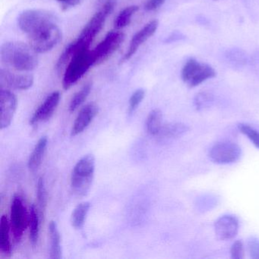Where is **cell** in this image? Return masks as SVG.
Here are the masks:
<instances>
[{"label": "cell", "instance_id": "obj_1", "mask_svg": "<svg viewBox=\"0 0 259 259\" xmlns=\"http://www.w3.org/2000/svg\"><path fill=\"white\" fill-rule=\"evenodd\" d=\"M19 28L28 35L29 45L37 54H45L62 40V32L55 17L45 10L24 12L18 19Z\"/></svg>", "mask_w": 259, "mask_h": 259}, {"label": "cell", "instance_id": "obj_2", "mask_svg": "<svg viewBox=\"0 0 259 259\" xmlns=\"http://www.w3.org/2000/svg\"><path fill=\"white\" fill-rule=\"evenodd\" d=\"M37 53L22 42H7L1 48V61L9 67L21 72L34 70L37 66Z\"/></svg>", "mask_w": 259, "mask_h": 259}, {"label": "cell", "instance_id": "obj_3", "mask_svg": "<svg viewBox=\"0 0 259 259\" xmlns=\"http://www.w3.org/2000/svg\"><path fill=\"white\" fill-rule=\"evenodd\" d=\"M73 55L64 69L63 86L65 90L70 89L92 66H95L92 51L89 48H77L73 42L69 45Z\"/></svg>", "mask_w": 259, "mask_h": 259}, {"label": "cell", "instance_id": "obj_4", "mask_svg": "<svg viewBox=\"0 0 259 259\" xmlns=\"http://www.w3.org/2000/svg\"><path fill=\"white\" fill-rule=\"evenodd\" d=\"M95 159L92 154L84 156L75 164L71 176V189L77 197L87 195L93 183Z\"/></svg>", "mask_w": 259, "mask_h": 259}, {"label": "cell", "instance_id": "obj_5", "mask_svg": "<svg viewBox=\"0 0 259 259\" xmlns=\"http://www.w3.org/2000/svg\"><path fill=\"white\" fill-rule=\"evenodd\" d=\"M114 6L115 2L113 0H107L101 11L97 13L91 19L81 31L79 37L74 41L78 48H90L92 42L102 30L107 16L113 12Z\"/></svg>", "mask_w": 259, "mask_h": 259}, {"label": "cell", "instance_id": "obj_6", "mask_svg": "<svg viewBox=\"0 0 259 259\" xmlns=\"http://www.w3.org/2000/svg\"><path fill=\"white\" fill-rule=\"evenodd\" d=\"M182 79L190 88H195L207 80L214 78L216 72L207 64H202L195 59L186 62L182 70Z\"/></svg>", "mask_w": 259, "mask_h": 259}, {"label": "cell", "instance_id": "obj_7", "mask_svg": "<svg viewBox=\"0 0 259 259\" xmlns=\"http://www.w3.org/2000/svg\"><path fill=\"white\" fill-rule=\"evenodd\" d=\"M30 213L27 211L23 200L19 195L13 198L11 205L10 226L16 242H20L24 232L29 226Z\"/></svg>", "mask_w": 259, "mask_h": 259}, {"label": "cell", "instance_id": "obj_8", "mask_svg": "<svg viewBox=\"0 0 259 259\" xmlns=\"http://www.w3.org/2000/svg\"><path fill=\"white\" fill-rule=\"evenodd\" d=\"M125 35L120 31H110L104 40L92 51L95 66L104 63L108 60L120 47L123 42Z\"/></svg>", "mask_w": 259, "mask_h": 259}, {"label": "cell", "instance_id": "obj_9", "mask_svg": "<svg viewBox=\"0 0 259 259\" xmlns=\"http://www.w3.org/2000/svg\"><path fill=\"white\" fill-rule=\"evenodd\" d=\"M240 147L231 142H221L215 144L209 152L212 161L218 164H229L237 161L241 157Z\"/></svg>", "mask_w": 259, "mask_h": 259}, {"label": "cell", "instance_id": "obj_10", "mask_svg": "<svg viewBox=\"0 0 259 259\" xmlns=\"http://www.w3.org/2000/svg\"><path fill=\"white\" fill-rule=\"evenodd\" d=\"M18 101L16 95L10 91L1 89L0 92V128L4 130L12 123Z\"/></svg>", "mask_w": 259, "mask_h": 259}, {"label": "cell", "instance_id": "obj_11", "mask_svg": "<svg viewBox=\"0 0 259 259\" xmlns=\"http://www.w3.org/2000/svg\"><path fill=\"white\" fill-rule=\"evenodd\" d=\"M60 97L61 95L59 92H54L49 95L44 101L43 104L36 110L30 120V124L36 125L39 122H45L51 119L58 107Z\"/></svg>", "mask_w": 259, "mask_h": 259}, {"label": "cell", "instance_id": "obj_12", "mask_svg": "<svg viewBox=\"0 0 259 259\" xmlns=\"http://www.w3.org/2000/svg\"><path fill=\"white\" fill-rule=\"evenodd\" d=\"M1 84H5L7 87L15 90H28L34 84V77L27 74H16L1 69L0 71Z\"/></svg>", "mask_w": 259, "mask_h": 259}, {"label": "cell", "instance_id": "obj_13", "mask_svg": "<svg viewBox=\"0 0 259 259\" xmlns=\"http://www.w3.org/2000/svg\"><path fill=\"white\" fill-rule=\"evenodd\" d=\"M158 28V22L157 20L151 21L147 24L140 31H138L130 41V48L127 51L126 54L123 57V61L128 60L133 57L137 52L139 48L148 40L151 36L154 35V33Z\"/></svg>", "mask_w": 259, "mask_h": 259}, {"label": "cell", "instance_id": "obj_14", "mask_svg": "<svg viewBox=\"0 0 259 259\" xmlns=\"http://www.w3.org/2000/svg\"><path fill=\"white\" fill-rule=\"evenodd\" d=\"M214 230L218 239L221 240L232 239L239 231V221L234 216L224 215L215 222Z\"/></svg>", "mask_w": 259, "mask_h": 259}, {"label": "cell", "instance_id": "obj_15", "mask_svg": "<svg viewBox=\"0 0 259 259\" xmlns=\"http://www.w3.org/2000/svg\"><path fill=\"white\" fill-rule=\"evenodd\" d=\"M98 113V106L94 103H90L84 106L80 110L79 113L74 122L72 131H71V136L74 137L83 133L95 119Z\"/></svg>", "mask_w": 259, "mask_h": 259}, {"label": "cell", "instance_id": "obj_16", "mask_svg": "<svg viewBox=\"0 0 259 259\" xmlns=\"http://www.w3.org/2000/svg\"><path fill=\"white\" fill-rule=\"evenodd\" d=\"M10 223L6 215H3L0 221V249L6 256L12 254V244L10 242Z\"/></svg>", "mask_w": 259, "mask_h": 259}, {"label": "cell", "instance_id": "obj_17", "mask_svg": "<svg viewBox=\"0 0 259 259\" xmlns=\"http://www.w3.org/2000/svg\"><path fill=\"white\" fill-rule=\"evenodd\" d=\"M50 237H51V249H50V257L52 259H61L62 247L60 233L58 230V226L54 221H51L49 224Z\"/></svg>", "mask_w": 259, "mask_h": 259}, {"label": "cell", "instance_id": "obj_18", "mask_svg": "<svg viewBox=\"0 0 259 259\" xmlns=\"http://www.w3.org/2000/svg\"><path fill=\"white\" fill-rule=\"evenodd\" d=\"M48 143V139L47 136H44L39 139L28 160V166L31 170H36L41 164L42 160L46 152Z\"/></svg>", "mask_w": 259, "mask_h": 259}, {"label": "cell", "instance_id": "obj_19", "mask_svg": "<svg viewBox=\"0 0 259 259\" xmlns=\"http://www.w3.org/2000/svg\"><path fill=\"white\" fill-rule=\"evenodd\" d=\"M189 130L187 125L181 122H172L162 126L158 136L160 139H170L180 137Z\"/></svg>", "mask_w": 259, "mask_h": 259}, {"label": "cell", "instance_id": "obj_20", "mask_svg": "<svg viewBox=\"0 0 259 259\" xmlns=\"http://www.w3.org/2000/svg\"><path fill=\"white\" fill-rule=\"evenodd\" d=\"M90 208L91 204L89 201L81 203L75 207L71 216V224L74 228L76 230L83 228Z\"/></svg>", "mask_w": 259, "mask_h": 259}, {"label": "cell", "instance_id": "obj_21", "mask_svg": "<svg viewBox=\"0 0 259 259\" xmlns=\"http://www.w3.org/2000/svg\"><path fill=\"white\" fill-rule=\"evenodd\" d=\"M29 213L30 242L34 248L38 242L40 218L39 211L34 204L31 206Z\"/></svg>", "mask_w": 259, "mask_h": 259}, {"label": "cell", "instance_id": "obj_22", "mask_svg": "<svg viewBox=\"0 0 259 259\" xmlns=\"http://www.w3.org/2000/svg\"><path fill=\"white\" fill-rule=\"evenodd\" d=\"M163 126V114L158 109L152 110L148 115L146 121V128L151 136H157Z\"/></svg>", "mask_w": 259, "mask_h": 259}, {"label": "cell", "instance_id": "obj_23", "mask_svg": "<svg viewBox=\"0 0 259 259\" xmlns=\"http://www.w3.org/2000/svg\"><path fill=\"white\" fill-rule=\"evenodd\" d=\"M138 10H139V7L137 6H131L124 9L115 20V28L119 30L128 26L131 22L132 17L136 14Z\"/></svg>", "mask_w": 259, "mask_h": 259}, {"label": "cell", "instance_id": "obj_24", "mask_svg": "<svg viewBox=\"0 0 259 259\" xmlns=\"http://www.w3.org/2000/svg\"><path fill=\"white\" fill-rule=\"evenodd\" d=\"M37 198L39 214H40V218H43L45 217L47 204H48V194H47L45 180H44L43 177H40L38 179V181H37Z\"/></svg>", "mask_w": 259, "mask_h": 259}, {"label": "cell", "instance_id": "obj_25", "mask_svg": "<svg viewBox=\"0 0 259 259\" xmlns=\"http://www.w3.org/2000/svg\"><path fill=\"white\" fill-rule=\"evenodd\" d=\"M92 83H87L81 88V90L75 94L69 104V111H75L85 101L92 91Z\"/></svg>", "mask_w": 259, "mask_h": 259}, {"label": "cell", "instance_id": "obj_26", "mask_svg": "<svg viewBox=\"0 0 259 259\" xmlns=\"http://www.w3.org/2000/svg\"><path fill=\"white\" fill-rule=\"evenodd\" d=\"M239 128L241 133L248 137L253 145L259 149V132L247 124H239Z\"/></svg>", "mask_w": 259, "mask_h": 259}, {"label": "cell", "instance_id": "obj_27", "mask_svg": "<svg viewBox=\"0 0 259 259\" xmlns=\"http://www.w3.org/2000/svg\"><path fill=\"white\" fill-rule=\"evenodd\" d=\"M227 58L230 60V63H233L236 66H243L245 64L247 57L243 51L240 50H230L227 52Z\"/></svg>", "mask_w": 259, "mask_h": 259}, {"label": "cell", "instance_id": "obj_28", "mask_svg": "<svg viewBox=\"0 0 259 259\" xmlns=\"http://www.w3.org/2000/svg\"><path fill=\"white\" fill-rule=\"evenodd\" d=\"M213 100L211 94L207 93V92H201L196 95L194 103H195L197 110H202V109L208 107L213 102Z\"/></svg>", "mask_w": 259, "mask_h": 259}, {"label": "cell", "instance_id": "obj_29", "mask_svg": "<svg viewBox=\"0 0 259 259\" xmlns=\"http://www.w3.org/2000/svg\"><path fill=\"white\" fill-rule=\"evenodd\" d=\"M145 95V92L143 89H138L133 94L130 99V107H128L130 114H133L136 111L139 104L143 101Z\"/></svg>", "mask_w": 259, "mask_h": 259}, {"label": "cell", "instance_id": "obj_30", "mask_svg": "<svg viewBox=\"0 0 259 259\" xmlns=\"http://www.w3.org/2000/svg\"><path fill=\"white\" fill-rule=\"evenodd\" d=\"M247 246H248L250 257L253 259H259V239L254 237L250 238L247 243Z\"/></svg>", "mask_w": 259, "mask_h": 259}, {"label": "cell", "instance_id": "obj_31", "mask_svg": "<svg viewBox=\"0 0 259 259\" xmlns=\"http://www.w3.org/2000/svg\"><path fill=\"white\" fill-rule=\"evenodd\" d=\"M231 257L233 259H242L244 257L243 244L241 241H236L230 249Z\"/></svg>", "mask_w": 259, "mask_h": 259}, {"label": "cell", "instance_id": "obj_32", "mask_svg": "<svg viewBox=\"0 0 259 259\" xmlns=\"http://www.w3.org/2000/svg\"><path fill=\"white\" fill-rule=\"evenodd\" d=\"M166 0H148L145 4V10L148 11H154L160 8Z\"/></svg>", "mask_w": 259, "mask_h": 259}, {"label": "cell", "instance_id": "obj_33", "mask_svg": "<svg viewBox=\"0 0 259 259\" xmlns=\"http://www.w3.org/2000/svg\"><path fill=\"white\" fill-rule=\"evenodd\" d=\"M59 3L61 4L62 7L67 9L69 7H76L79 5L83 0H57Z\"/></svg>", "mask_w": 259, "mask_h": 259}]
</instances>
